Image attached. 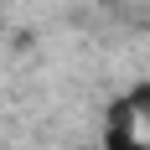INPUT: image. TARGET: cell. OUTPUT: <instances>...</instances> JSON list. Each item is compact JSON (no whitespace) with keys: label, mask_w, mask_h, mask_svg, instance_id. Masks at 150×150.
Masks as SVG:
<instances>
[{"label":"cell","mask_w":150,"mask_h":150,"mask_svg":"<svg viewBox=\"0 0 150 150\" xmlns=\"http://www.w3.org/2000/svg\"><path fill=\"white\" fill-rule=\"evenodd\" d=\"M104 150H150V129L135 119V109L124 104V93L104 114Z\"/></svg>","instance_id":"cell-1"},{"label":"cell","mask_w":150,"mask_h":150,"mask_svg":"<svg viewBox=\"0 0 150 150\" xmlns=\"http://www.w3.org/2000/svg\"><path fill=\"white\" fill-rule=\"evenodd\" d=\"M124 104L135 109V119H140V124L150 129V83H135V88L124 93Z\"/></svg>","instance_id":"cell-2"}]
</instances>
